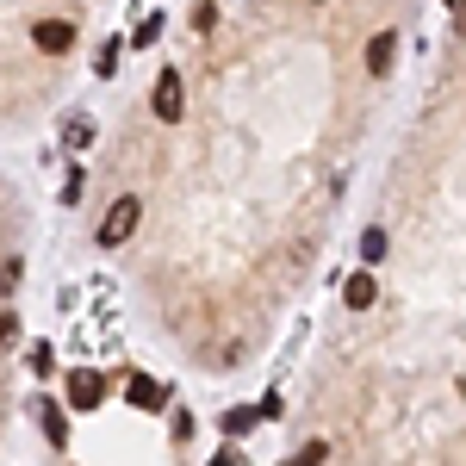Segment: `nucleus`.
I'll return each instance as SVG.
<instances>
[{
	"instance_id": "nucleus-1",
	"label": "nucleus",
	"mask_w": 466,
	"mask_h": 466,
	"mask_svg": "<svg viewBox=\"0 0 466 466\" xmlns=\"http://www.w3.org/2000/svg\"><path fill=\"white\" fill-rule=\"evenodd\" d=\"M137 218H144V199H131V193H125V199L106 212V224H100V249H118V243L137 230Z\"/></svg>"
},
{
	"instance_id": "nucleus-2",
	"label": "nucleus",
	"mask_w": 466,
	"mask_h": 466,
	"mask_svg": "<svg viewBox=\"0 0 466 466\" xmlns=\"http://www.w3.org/2000/svg\"><path fill=\"white\" fill-rule=\"evenodd\" d=\"M32 44L44 50V56H63V50L75 44V25H69V19H37V25H32Z\"/></svg>"
},
{
	"instance_id": "nucleus-3",
	"label": "nucleus",
	"mask_w": 466,
	"mask_h": 466,
	"mask_svg": "<svg viewBox=\"0 0 466 466\" xmlns=\"http://www.w3.org/2000/svg\"><path fill=\"white\" fill-rule=\"evenodd\" d=\"M149 106H156V118H180V69H162V75H156Z\"/></svg>"
},
{
	"instance_id": "nucleus-4",
	"label": "nucleus",
	"mask_w": 466,
	"mask_h": 466,
	"mask_svg": "<svg viewBox=\"0 0 466 466\" xmlns=\"http://www.w3.org/2000/svg\"><path fill=\"white\" fill-rule=\"evenodd\" d=\"M100 398H106V380H100L94 367H81V373H69V404H75V410H94Z\"/></svg>"
},
{
	"instance_id": "nucleus-5",
	"label": "nucleus",
	"mask_w": 466,
	"mask_h": 466,
	"mask_svg": "<svg viewBox=\"0 0 466 466\" xmlns=\"http://www.w3.org/2000/svg\"><path fill=\"white\" fill-rule=\"evenodd\" d=\"M392 56H398V32H380L367 44V75H392Z\"/></svg>"
},
{
	"instance_id": "nucleus-6",
	"label": "nucleus",
	"mask_w": 466,
	"mask_h": 466,
	"mask_svg": "<svg viewBox=\"0 0 466 466\" xmlns=\"http://www.w3.org/2000/svg\"><path fill=\"white\" fill-rule=\"evenodd\" d=\"M125 398H131V404H137V410H156V404H162V386H156V380H149V373H137V380H131V386H125Z\"/></svg>"
},
{
	"instance_id": "nucleus-7",
	"label": "nucleus",
	"mask_w": 466,
	"mask_h": 466,
	"mask_svg": "<svg viewBox=\"0 0 466 466\" xmlns=\"http://www.w3.org/2000/svg\"><path fill=\"white\" fill-rule=\"evenodd\" d=\"M342 299H349V311H367V305H373V274H367V268H360L355 280H349V287H342Z\"/></svg>"
},
{
	"instance_id": "nucleus-8",
	"label": "nucleus",
	"mask_w": 466,
	"mask_h": 466,
	"mask_svg": "<svg viewBox=\"0 0 466 466\" xmlns=\"http://www.w3.org/2000/svg\"><path fill=\"white\" fill-rule=\"evenodd\" d=\"M255 423H261V404H237V410L224 417V435H249Z\"/></svg>"
},
{
	"instance_id": "nucleus-9",
	"label": "nucleus",
	"mask_w": 466,
	"mask_h": 466,
	"mask_svg": "<svg viewBox=\"0 0 466 466\" xmlns=\"http://www.w3.org/2000/svg\"><path fill=\"white\" fill-rule=\"evenodd\" d=\"M118 50H125V44H118V37H106V44H100V56H94V75H118Z\"/></svg>"
},
{
	"instance_id": "nucleus-10",
	"label": "nucleus",
	"mask_w": 466,
	"mask_h": 466,
	"mask_svg": "<svg viewBox=\"0 0 466 466\" xmlns=\"http://www.w3.org/2000/svg\"><path fill=\"white\" fill-rule=\"evenodd\" d=\"M37 417H44V435H50V441H69V423H63L56 404H37Z\"/></svg>"
},
{
	"instance_id": "nucleus-11",
	"label": "nucleus",
	"mask_w": 466,
	"mask_h": 466,
	"mask_svg": "<svg viewBox=\"0 0 466 466\" xmlns=\"http://www.w3.org/2000/svg\"><path fill=\"white\" fill-rule=\"evenodd\" d=\"M380 255H386V230H367L360 237V261H380Z\"/></svg>"
},
{
	"instance_id": "nucleus-12",
	"label": "nucleus",
	"mask_w": 466,
	"mask_h": 466,
	"mask_svg": "<svg viewBox=\"0 0 466 466\" xmlns=\"http://www.w3.org/2000/svg\"><path fill=\"white\" fill-rule=\"evenodd\" d=\"M19 280H25V268L19 261H0V292H19Z\"/></svg>"
},
{
	"instance_id": "nucleus-13",
	"label": "nucleus",
	"mask_w": 466,
	"mask_h": 466,
	"mask_svg": "<svg viewBox=\"0 0 466 466\" xmlns=\"http://www.w3.org/2000/svg\"><path fill=\"white\" fill-rule=\"evenodd\" d=\"M323 454H329V448H323V441H311V448H299V454H292V461H287V466H318V461H323Z\"/></svg>"
},
{
	"instance_id": "nucleus-14",
	"label": "nucleus",
	"mask_w": 466,
	"mask_h": 466,
	"mask_svg": "<svg viewBox=\"0 0 466 466\" xmlns=\"http://www.w3.org/2000/svg\"><path fill=\"white\" fill-rule=\"evenodd\" d=\"M193 25H199V32H212V25H218V6H212V0H199V6H193Z\"/></svg>"
},
{
	"instance_id": "nucleus-15",
	"label": "nucleus",
	"mask_w": 466,
	"mask_h": 466,
	"mask_svg": "<svg viewBox=\"0 0 466 466\" xmlns=\"http://www.w3.org/2000/svg\"><path fill=\"white\" fill-rule=\"evenodd\" d=\"M13 336H19V318H13V311L0 305V349H13Z\"/></svg>"
},
{
	"instance_id": "nucleus-16",
	"label": "nucleus",
	"mask_w": 466,
	"mask_h": 466,
	"mask_svg": "<svg viewBox=\"0 0 466 466\" xmlns=\"http://www.w3.org/2000/svg\"><path fill=\"white\" fill-rule=\"evenodd\" d=\"M69 144H75V149L94 144V125H87V118H75V125H69Z\"/></svg>"
},
{
	"instance_id": "nucleus-17",
	"label": "nucleus",
	"mask_w": 466,
	"mask_h": 466,
	"mask_svg": "<svg viewBox=\"0 0 466 466\" xmlns=\"http://www.w3.org/2000/svg\"><path fill=\"white\" fill-rule=\"evenodd\" d=\"M156 37H162V19H149V25H144V32H137V37H131V44H137V50H149Z\"/></svg>"
},
{
	"instance_id": "nucleus-18",
	"label": "nucleus",
	"mask_w": 466,
	"mask_h": 466,
	"mask_svg": "<svg viewBox=\"0 0 466 466\" xmlns=\"http://www.w3.org/2000/svg\"><path fill=\"white\" fill-rule=\"evenodd\" d=\"M461 32H466V0H461Z\"/></svg>"
}]
</instances>
